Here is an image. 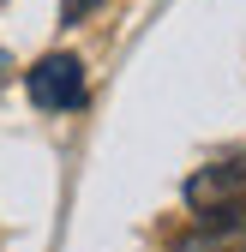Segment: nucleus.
I'll use <instances>...</instances> for the list:
<instances>
[{
	"label": "nucleus",
	"mask_w": 246,
	"mask_h": 252,
	"mask_svg": "<svg viewBox=\"0 0 246 252\" xmlns=\"http://www.w3.org/2000/svg\"><path fill=\"white\" fill-rule=\"evenodd\" d=\"M90 6H96V0H72V6H66V18H84Z\"/></svg>",
	"instance_id": "3"
},
{
	"label": "nucleus",
	"mask_w": 246,
	"mask_h": 252,
	"mask_svg": "<svg viewBox=\"0 0 246 252\" xmlns=\"http://www.w3.org/2000/svg\"><path fill=\"white\" fill-rule=\"evenodd\" d=\"M24 90H30L36 108L72 114V108H84V60L78 54H42L36 66L24 72Z\"/></svg>",
	"instance_id": "1"
},
{
	"label": "nucleus",
	"mask_w": 246,
	"mask_h": 252,
	"mask_svg": "<svg viewBox=\"0 0 246 252\" xmlns=\"http://www.w3.org/2000/svg\"><path fill=\"white\" fill-rule=\"evenodd\" d=\"M240 198H246V144L228 150L222 162H204L186 180V204L192 210H222V204H240Z\"/></svg>",
	"instance_id": "2"
}]
</instances>
